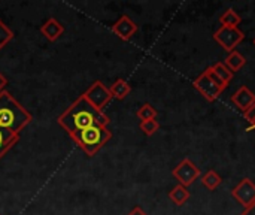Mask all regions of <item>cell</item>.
<instances>
[{
  "instance_id": "17",
  "label": "cell",
  "mask_w": 255,
  "mask_h": 215,
  "mask_svg": "<svg viewBox=\"0 0 255 215\" xmlns=\"http://www.w3.org/2000/svg\"><path fill=\"white\" fill-rule=\"evenodd\" d=\"M211 69L214 70V73L229 87L230 85V82H232V79H233V72H230L229 69H227V66L224 64V63H215L214 66H211Z\"/></svg>"
},
{
  "instance_id": "25",
  "label": "cell",
  "mask_w": 255,
  "mask_h": 215,
  "mask_svg": "<svg viewBox=\"0 0 255 215\" xmlns=\"http://www.w3.org/2000/svg\"><path fill=\"white\" fill-rule=\"evenodd\" d=\"M6 84H7V79H6V76L0 72V93H1V91H4Z\"/></svg>"
},
{
  "instance_id": "15",
  "label": "cell",
  "mask_w": 255,
  "mask_h": 215,
  "mask_svg": "<svg viewBox=\"0 0 255 215\" xmlns=\"http://www.w3.org/2000/svg\"><path fill=\"white\" fill-rule=\"evenodd\" d=\"M169 199H170L175 205L182 207V205L190 199V192H188V189H187V187H184V186L178 184L176 187H173V189L170 190V193H169Z\"/></svg>"
},
{
  "instance_id": "26",
  "label": "cell",
  "mask_w": 255,
  "mask_h": 215,
  "mask_svg": "<svg viewBox=\"0 0 255 215\" xmlns=\"http://www.w3.org/2000/svg\"><path fill=\"white\" fill-rule=\"evenodd\" d=\"M241 215H255V204L253 207H250V208H247V210H244V213Z\"/></svg>"
},
{
  "instance_id": "7",
  "label": "cell",
  "mask_w": 255,
  "mask_h": 215,
  "mask_svg": "<svg viewBox=\"0 0 255 215\" xmlns=\"http://www.w3.org/2000/svg\"><path fill=\"white\" fill-rule=\"evenodd\" d=\"M232 196L247 210L255 204V184L250 178L241 180V183L232 190Z\"/></svg>"
},
{
  "instance_id": "8",
  "label": "cell",
  "mask_w": 255,
  "mask_h": 215,
  "mask_svg": "<svg viewBox=\"0 0 255 215\" xmlns=\"http://www.w3.org/2000/svg\"><path fill=\"white\" fill-rule=\"evenodd\" d=\"M194 88L208 100V102H215L220 96H221V93L224 91L221 87H218L208 75H206V72H202L200 75H199V78L194 81Z\"/></svg>"
},
{
  "instance_id": "1",
  "label": "cell",
  "mask_w": 255,
  "mask_h": 215,
  "mask_svg": "<svg viewBox=\"0 0 255 215\" xmlns=\"http://www.w3.org/2000/svg\"><path fill=\"white\" fill-rule=\"evenodd\" d=\"M57 123L60 127H63L70 138L76 136L79 132L94 126L102 124L106 126L111 123L109 117L103 112L96 109L82 94L63 112L58 115Z\"/></svg>"
},
{
  "instance_id": "19",
  "label": "cell",
  "mask_w": 255,
  "mask_h": 215,
  "mask_svg": "<svg viewBox=\"0 0 255 215\" xmlns=\"http://www.w3.org/2000/svg\"><path fill=\"white\" fill-rule=\"evenodd\" d=\"M157 109L151 105V103H143L137 112H136V117L140 120V121H146V120H155L157 118Z\"/></svg>"
},
{
  "instance_id": "9",
  "label": "cell",
  "mask_w": 255,
  "mask_h": 215,
  "mask_svg": "<svg viewBox=\"0 0 255 215\" xmlns=\"http://www.w3.org/2000/svg\"><path fill=\"white\" fill-rule=\"evenodd\" d=\"M137 28H139L137 24L128 15H121L120 19L115 24H112V27H111L112 33L115 36H118L121 40H130L136 34Z\"/></svg>"
},
{
  "instance_id": "24",
  "label": "cell",
  "mask_w": 255,
  "mask_h": 215,
  "mask_svg": "<svg viewBox=\"0 0 255 215\" xmlns=\"http://www.w3.org/2000/svg\"><path fill=\"white\" fill-rule=\"evenodd\" d=\"M127 215H148V214H146L140 207H134V208H133V210H131V211H130Z\"/></svg>"
},
{
  "instance_id": "3",
  "label": "cell",
  "mask_w": 255,
  "mask_h": 215,
  "mask_svg": "<svg viewBox=\"0 0 255 215\" xmlns=\"http://www.w3.org/2000/svg\"><path fill=\"white\" fill-rule=\"evenodd\" d=\"M111 139H112V132L102 124H94L72 138V141L84 151L87 157L96 156Z\"/></svg>"
},
{
  "instance_id": "16",
  "label": "cell",
  "mask_w": 255,
  "mask_h": 215,
  "mask_svg": "<svg viewBox=\"0 0 255 215\" xmlns=\"http://www.w3.org/2000/svg\"><path fill=\"white\" fill-rule=\"evenodd\" d=\"M241 21H242V18H241V15H239L235 9H227V10L220 16L221 27L238 28V25L241 24Z\"/></svg>"
},
{
  "instance_id": "4",
  "label": "cell",
  "mask_w": 255,
  "mask_h": 215,
  "mask_svg": "<svg viewBox=\"0 0 255 215\" xmlns=\"http://www.w3.org/2000/svg\"><path fill=\"white\" fill-rule=\"evenodd\" d=\"M82 96L99 111H103L108 106V103L112 100V94H111L109 88L99 79L94 81Z\"/></svg>"
},
{
  "instance_id": "18",
  "label": "cell",
  "mask_w": 255,
  "mask_h": 215,
  "mask_svg": "<svg viewBox=\"0 0 255 215\" xmlns=\"http://www.w3.org/2000/svg\"><path fill=\"white\" fill-rule=\"evenodd\" d=\"M202 183L203 186L208 189V190H217L221 183H223V178L215 172V171H208L203 177H202Z\"/></svg>"
},
{
  "instance_id": "2",
  "label": "cell",
  "mask_w": 255,
  "mask_h": 215,
  "mask_svg": "<svg viewBox=\"0 0 255 215\" xmlns=\"http://www.w3.org/2000/svg\"><path fill=\"white\" fill-rule=\"evenodd\" d=\"M31 120V114L10 93H0V129L19 135Z\"/></svg>"
},
{
  "instance_id": "5",
  "label": "cell",
  "mask_w": 255,
  "mask_h": 215,
  "mask_svg": "<svg viewBox=\"0 0 255 215\" xmlns=\"http://www.w3.org/2000/svg\"><path fill=\"white\" fill-rule=\"evenodd\" d=\"M244 37L245 36L239 28H232V27H220L214 34L217 43L221 48H224L227 52L235 51V48L244 40Z\"/></svg>"
},
{
  "instance_id": "23",
  "label": "cell",
  "mask_w": 255,
  "mask_h": 215,
  "mask_svg": "<svg viewBox=\"0 0 255 215\" xmlns=\"http://www.w3.org/2000/svg\"><path fill=\"white\" fill-rule=\"evenodd\" d=\"M245 118H247V121L250 123V129H255V105L254 108L251 109V112L245 115Z\"/></svg>"
},
{
  "instance_id": "22",
  "label": "cell",
  "mask_w": 255,
  "mask_h": 215,
  "mask_svg": "<svg viewBox=\"0 0 255 215\" xmlns=\"http://www.w3.org/2000/svg\"><path fill=\"white\" fill-rule=\"evenodd\" d=\"M205 72H206V75H208V76H209V78H211V79H212V81H214V82L218 85V87H221L223 90H226V88H227V85H226V84H224V82H223V81H221V79H220V78L215 75V73H214V70H212L211 67H208Z\"/></svg>"
},
{
  "instance_id": "14",
  "label": "cell",
  "mask_w": 255,
  "mask_h": 215,
  "mask_svg": "<svg viewBox=\"0 0 255 215\" xmlns=\"http://www.w3.org/2000/svg\"><path fill=\"white\" fill-rule=\"evenodd\" d=\"M224 64L227 66V69L230 70V72H238V70H241L245 64H247V58L239 52V51H232V52H229V55L226 57V60H224Z\"/></svg>"
},
{
  "instance_id": "27",
  "label": "cell",
  "mask_w": 255,
  "mask_h": 215,
  "mask_svg": "<svg viewBox=\"0 0 255 215\" xmlns=\"http://www.w3.org/2000/svg\"><path fill=\"white\" fill-rule=\"evenodd\" d=\"M253 42H254V45H255V37H254V40H253Z\"/></svg>"
},
{
  "instance_id": "10",
  "label": "cell",
  "mask_w": 255,
  "mask_h": 215,
  "mask_svg": "<svg viewBox=\"0 0 255 215\" xmlns=\"http://www.w3.org/2000/svg\"><path fill=\"white\" fill-rule=\"evenodd\" d=\"M232 102L233 105H236V108L239 111L244 112V115L250 114L251 109L254 108L255 105V94L245 85L239 87L238 91L232 96Z\"/></svg>"
},
{
  "instance_id": "6",
  "label": "cell",
  "mask_w": 255,
  "mask_h": 215,
  "mask_svg": "<svg viewBox=\"0 0 255 215\" xmlns=\"http://www.w3.org/2000/svg\"><path fill=\"white\" fill-rule=\"evenodd\" d=\"M172 175L178 180V183L184 187L191 186L200 175V169L190 160V159H184L176 168H173Z\"/></svg>"
},
{
  "instance_id": "13",
  "label": "cell",
  "mask_w": 255,
  "mask_h": 215,
  "mask_svg": "<svg viewBox=\"0 0 255 215\" xmlns=\"http://www.w3.org/2000/svg\"><path fill=\"white\" fill-rule=\"evenodd\" d=\"M109 91H111V94H112V99L124 100V99L130 94L131 87H130V84H128L126 79L120 78V79H117V81L109 87Z\"/></svg>"
},
{
  "instance_id": "12",
  "label": "cell",
  "mask_w": 255,
  "mask_h": 215,
  "mask_svg": "<svg viewBox=\"0 0 255 215\" xmlns=\"http://www.w3.org/2000/svg\"><path fill=\"white\" fill-rule=\"evenodd\" d=\"M19 141V135L0 129V159Z\"/></svg>"
},
{
  "instance_id": "11",
  "label": "cell",
  "mask_w": 255,
  "mask_h": 215,
  "mask_svg": "<svg viewBox=\"0 0 255 215\" xmlns=\"http://www.w3.org/2000/svg\"><path fill=\"white\" fill-rule=\"evenodd\" d=\"M40 33L45 36V39H48L49 42H55L57 39H60V36H63L64 33V25L55 19L54 16L48 18L42 25H40Z\"/></svg>"
},
{
  "instance_id": "20",
  "label": "cell",
  "mask_w": 255,
  "mask_h": 215,
  "mask_svg": "<svg viewBox=\"0 0 255 215\" xmlns=\"http://www.w3.org/2000/svg\"><path fill=\"white\" fill-rule=\"evenodd\" d=\"M15 37V33L3 22V19H0V51Z\"/></svg>"
},
{
  "instance_id": "21",
  "label": "cell",
  "mask_w": 255,
  "mask_h": 215,
  "mask_svg": "<svg viewBox=\"0 0 255 215\" xmlns=\"http://www.w3.org/2000/svg\"><path fill=\"white\" fill-rule=\"evenodd\" d=\"M139 129L146 135V136H152L158 132L160 129V124L157 120H146V121H140L139 124Z\"/></svg>"
}]
</instances>
